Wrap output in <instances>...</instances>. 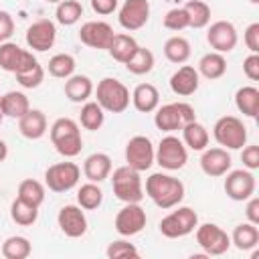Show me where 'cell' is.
Returning a JSON list of instances; mask_svg holds the SVG:
<instances>
[{"instance_id": "obj_1", "label": "cell", "mask_w": 259, "mask_h": 259, "mask_svg": "<svg viewBox=\"0 0 259 259\" xmlns=\"http://www.w3.org/2000/svg\"><path fill=\"white\" fill-rule=\"evenodd\" d=\"M146 196L162 210L174 208L184 200V184L182 180L174 178L172 174H164V172H154L146 178Z\"/></svg>"}, {"instance_id": "obj_2", "label": "cell", "mask_w": 259, "mask_h": 259, "mask_svg": "<svg viewBox=\"0 0 259 259\" xmlns=\"http://www.w3.org/2000/svg\"><path fill=\"white\" fill-rule=\"evenodd\" d=\"M51 142L55 146V150L63 156V158H75L81 154L83 148V138H81V130L79 123L71 117H59L53 121L51 130H49Z\"/></svg>"}, {"instance_id": "obj_3", "label": "cell", "mask_w": 259, "mask_h": 259, "mask_svg": "<svg viewBox=\"0 0 259 259\" xmlns=\"http://www.w3.org/2000/svg\"><path fill=\"white\" fill-rule=\"evenodd\" d=\"M95 91V101L103 107V111H109V113H123L127 107H130V89L119 81V79H113V77H103L99 83H97V89Z\"/></svg>"}, {"instance_id": "obj_4", "label": "cell", "mask_w": 259, "mask_h": 259, "mask_svg": "<svg viewBox=\"0 0 259 259\" xmlns=\"http://www.w3.org/2000/svg\"><path fill=\"white\" fill-rule=\"evenodd\" d=\"M196 113L194 107L186 101H176V103H166V105H158L156 113H154V125L160 132L172 134L176 130H182L184 123L194 121Z\"/></svg>"}, {"instance_id": "obj_5", "label": "cell", "mask_w": 259, "mask_h": 259, "mask_svg": "<svg viewBox=\"0 0 259 259\" xmlns=\"http://www.w3.org/2000/svg\"><path fill=\"white\" fill-rule=\"evenodd\" d=\"M111 176V188L117 200L121 202H140L144 198V182L138 170L125 166H119L113 170Z\"/></svg>"}, {"instance_id": "obj_6", "label": "cell", "mask_w": 259, "mask_h": 259, "mask_svg": "<svg viewBox=\"0 0 259 259\" xmlns=\"http://www.w3.org/2000/svg\"><path fill=\"white\" fill-rule=\"evenodd\" d=\"M176 210H172V212H168L162 221H160V225H158V229H160V233L166 237V239H180V237H186V235H190V233H194V229H196V225H198V214H196V210L194 208H190V206H174Z\"/></svg>"}, {"instance_id": "obj_7", "label": "cell", "mask_w": 259, "mask_h": 259, "mask_svg": "<svg viewBox=\"0 0 259 259\" xmlns=\"http://www.w3.org/2000/svg\"><path fill=\"white\" fill-rule=\"evenodd\" d=\"M212 136L217 144L225 150H241L247 144V127L235 115H223L212 125Z\"/></svg>"}, {"instance_id": "obj_8", "label": "cell", "mask_w": 259, "mask_h": 259, "mask_svg": "<svg viewBox=\"0 0 259 259\" xmlns=\"http://www.w3.org/2000/svg\"><path fill=\"white\" fill-rule=\"evenodd\" d=\"M154 162L160 164V168L164 170H180L186 166L188 162V148L184 146V142L172 134L164 136L156 148V154H154Z\"/></svg>"}, {"instance_id": "obj_9", "label": "cell", "mask_w": 259, "mask_h": 259, "mask_svg": "<svg viewBox=\"0 0 259 259\" xmlns=\"http://www.w3.org/2000/svg\"><path fill=\"white\" fill-rule=\"evenodd\" d=\"M81 168L75 162H57L45 170V186L53 192H69L79 184Z\"/></svg>"}, {"instance_id": "obj_10", "label": "cell", "mask_w": 259, "mask_h": 259, "mask_svg": "<svg viewBox=\"0 0 259 259\" xmlns=\"http://www.w3.org/2000/svg\"><path fill=\"white\" fill-rule=\"evenodd\" d=\"M194 237H196V243L198 247L202 249V253H206L208 257L210 255H223L229 251L231 247V237L227 235L225 229H221L219 225L214 223H202V225H196L194 229Z\"/></svg>"}, {"instance_id": "obj_11", "label": "cell", "mask_w": 259, "mask_h": 259, "mask_svg": "<svg viewBox=\"0 0 259 259\" xmlns=\"http://www.w3.org/2000/svg\"><path fill=\"white\" fill-rule=\"evenodd\" d=\"M154 146L148 136H134L125 144V164L138 172H146L154 164Z\"/></svg>"}, {"instance_id": "obj_12", "label": "cell", "mask_w": 259, "mask_h": 259, "mask_svg": "<svg viewBox=\"0 0 259 259\" xmlns=\"http://www.w3.org/2000/svg\"><path fill=\"white\" fill-rule=\"evenodd\" d=\"M146 223H148V217H146V210L140 206V202H125V206L117 210L113 227H115L117 235L134 237L144 231Z\"/></svg>"}, {"instance_id": "obj_13", "label": "cell", "mask_w": 259, "mask_h": 259, "mask_svg": "<svg viewBox=\"0 0 259 259\" xmlns=\"http://www.w3.org/2000/svg\"><path fill=\"white\" fill-rule=\"evenodd\" d=\"M255 174L253 170H247V168H239V170H229L227 172V178H225V192L231 200H237V202H243L247 200L249 196L255 194Z\"/></svg>"}, {"instance_id": "obj_14", "label": "cell", "mask_w": 259, "mask_h": 259, "mask_svg": "<svg viewBox=\"0 0 259 259\" xmlns=\"http://www.w3.org/2000/svg\"><path fill=\"white\" fill-rule=\"evenodd\" d=\"M26 45L28 49L32 51H38V53H45L49 49L55 47V40H57V26L53 20L49 18H38L34 20L28 28H26Z\"/></svg>"}, {"instance_id": "obj_15", "label": "cell", "mask_w": 259, "mask_h": 259, "mask_svg": "<svg viewBox=\"0 0 259 259\" xmlns=\"http://www.w3.org/2000/svg\"><path fill=\"white\" fill-rule=\"evenodd\" d=\"M113 34L115 32H113L111 24L105 22V20H87L79 28V40L85 47L97 49V51H107Z\"/></svg>"}, {"instance_id": "obj_16", "label": "cell", "mask_w": 259, "mask_h": 259, "mask_svg": "<svg viewBox=\"0 0 259 259\" xmlns=\"http://www.w3.org/2000/svg\"><path fill=\"white\" fill-rule=\"evenodd\" d=\"M206 42L217 53H231L239 42L235 24L229 20H214L206 30Z\"/></svg>"}, {"instance_id": "obj_17", "label": "cell", "mask_w": 259, "mask_h": 259, "mask_svg": "<svg viewBox=\"0 0 259 259\" xmlns=\"http://www.w3.org/2000/svg\"><path fill=\"white\" fill-rule=\"evenodd\" d=\"M57 225L61 233L69 239H79L87 233V217L79 204H65L57 214Z\"/></svg>"}, {"instance_id": "obj_18", "label": "cell", "mask_w": 259, "mask_h": 259, "mask_svg": "<svg viewBox=\"0 0 259 259\" xmlns=\"http://www.w3.org/2000/svg\"><path fill=\"white\" fill-rule=\"evenodd\" d=\"M148 18H150V2L148 0H125L117 14L119 26L127 32H134V30H140L142 26H146Z\"/></svg>"}, {"instance_id": "obj_19", "label": "cell", "mask_w": 259, "mask_h": 259, "mask_svg": "<svg viewBox=\"0 0 259 259\" xmlns=\"http://www.w3.org/2000/svg\"><path fill=\"white\" fill-rule=\"evenodd\" d=\"M231 154L229 150L225 148H204L202 150V156H200V170L210 176V178H219V176H225L229 170H231Z\"/></svg>"}, {"instance_id": "obj_20", "label": "cell", "mask_w": 259, "mask_h": 259, "mask_svg": "<svg viewBox=\"0 0 259 259\" xmlns=\"http://www.w3.org/2000/svg\"><path fill=\"white\" fill-rule=\"evenodd\" d=\"M170 89L174 95L178 97H188V95H194L198 91V85H200V75L198 71L192 67V65H182L178 67L172 77H170Z\"/></svg>"}, {"instance_id": "obj_21", "label": "cell", "mask_w": 259, "mask_h": 259, "mask_svg": "<svg viewBox=\"0 0 259 259\" xmlns=\"http://www.w3.org/2000/svg\"><path fill=\"white\" fill-rule=\"evenodd\" d=\"M83 174L89 182H103L111 174V158L105 152H93L83 162Z\"/></svg>"}, {"instance_id": "obj_22", "label": "cell", "mask_w": 259, "mask_h": 259, "mask_svg": "<svg viewBox=\"0 0 259 259\" xmlns=\"http://www.w3.org/2000/svg\"><path fill=\"white\" fill-rule=\"evenodd\" d=\"M93 81L87 77V75H71L65 79V97L73 103H85L91 95H93Z\"/></svg>"}, {"instance_id": "obj_23", "label": "cell", "mask_w": 259, "mask_h": 259, "mask_svg": "<svg viewBox=\"0 0 259 259\" xmlns=\"http://www.w3.org/2000/svg\"><path fill=\"white\" fill-rule=\"evenodd\" d=\"M47 115L40 109H28L18 119V130L26 140H40L47 134Z\"/></svg>"}, {"instance_id": "obj_24", "label": "cell", "mask_w": 259, "mask_h": 259, "mask_svg": "<svg viewBox=\"0 0 259 259\" xmlns=\"http://www.w3.org/2000/svg\"><path fill=\"white\" fill-rule=\"evenodd\" d=\"M132 103L140 113H152L160 105V93L152 83H140L132 91Z\"/></svg>"}, {"instance_id": "obj_25", "label": "cell", "mask_w": 259, "mask_h": 259, "mask_svg": "<svg viewBox=\"0 0 259 259\" xmlns=\"http://www.w3.org/2000/svg\"><path fill=\"white\" fill-rule=\"evenodd\" d=\"M196 71H198V75H202V77L208 79V81L221 79V77L227 73V59H225L223 53L210 51V53H206V55L200 57Z\"/></svg>"}, {"instance_id": "obj_26", "label": "cell", "mask_w": 259, "mask_h": 259, "mask_svg": "<svg viewBox=\"0 0 259 259\" xmlns=\"http://www.w3.org/2000/svg\"><path fill=\"white\" fill-rule=\"evenodd\" d=\"M235 107L247 115V117H257L259 115V89L255 85H243L235 93Z\"/></svg>"}, {"instance_id": "obj_27", "label": "cell", "mask_w": 259, "mask_h": 259, "mask_svg": "<svg viewBox=\"0 0 259 259\" xmlns=\"http://www.w3.org/2000/svg\"><path fill=\"white\" fill-rule=\"evenodd\" d=\"M208 130L200 123V121H188L182 125V142L188 150H194V152H202L206 146H208Z\"/></svg>"}, {"instance_id": "obj_28", "label": "cell", "mask_w": 259, "mask_h": 259, "mask_svg": "<svg viewBox=\"0 0 259 259\" xmlns=\"http://www.w3.org/2000/svg\"><path fill=\"white\" fill-rule=\"evenodd\" d=\"M0 107H2L4 117L20 119L30 109V103H28V97L22 91H8L0 97Z\"/></svg>"}, {"instance_id": "obj_29", "label": "cell", "mask_w": 259, "mask_h": 259, "mask_svg": "<svg viewBox=\"0 0 259 259\" xmlns=\"http://www.w3.org/2000/svg\"><path fill=\"white\" fill-rule=\"evenodd\" d=\"M138 47H140V45L136 42V38H134L132 34L119 32V34H113V38H111V42H109V47H107V53L111 55L113 61L125 63V61L136 53Z\"/></svg>"}, {"instance_id": "obj_30", "label": "cell", "mask_w": 259, "mask_h": 259, "mask_svg": "<svg viewBox=\"0 0 259 259\" xmlns=\"http://www.w3.org/2000/svg\"><path fill=\"white\" fill-rule=\"evenodd\" d=\"M259 243V229L251 223H241L235 227L231 235V245H235L239 251H251Z\"/></svg>"}, {"instance_id": "obj_31", "label": "cell", "mask_w": 259, "mask_h": 259, "mask_svg": "<svg viewBox=\"0 0 259 259\" xmlns=\"http://www.w3.org/2000/svg\"><path fill=\"white\" fill-rule=\"evenodd\" d=\"M26 49H20L16 42H0V69L6 73H16L22 59H24Z\"/></svg>"}, {"instance_id": "obj_32", "label": "cell", "mask_w": 259, "mask_h": 259, "mask_svg": "<svg viewBox=\"0 0 259 259\" xmlns=\"http://www.w3.org/2000/svg\"><path fill=\"white\" fill-rule=\"evenodd\" d=\"M190 42L176 34V36H170L166 42H164V57L170 61V63H176V65H182L190 59Z\"/></svg>"}, {"instance_id": "obj_33", "label": "cell", "mask_w": 259, "mask_h": 259, "mask_svg": "<svg viewBox=\"0 0 259 259\" xmlns=\"http://www.w3.org/2000/svg\"><path fill=\"white\" fill-rule=\"evenodd\" d=\"M10 219L20 227H30L38 219V206H34V204L16 196L10 204Z\"/></svg>"}, {"instance_id": "obj_34", "label": "cell", "mask_w": 259, "mask_h": 259, "mask_svg": "<svg viewBox=\"0 0 259 259\" xmlns=\"http://www.w3.org/2000/svg\"><path fill=\"white\" fill-rule=\"evenodd\" d=\"M154 63H156L154 53L150 49H146V47H138L136 53L123 65L132 75H146V73H150L154 69Z\"/></svg>"}, {"instance_id": "obj_35", "label": "cell", "mask_w": 259, "mask_h": 259, "mask_svg": "<svg viewBox=\"0 0 259 259\" xmlns=\"http://www.w3.org/2000/svg\"><path fill=\"white\" fill-rule=\"evenodd\" d=\"M79 121H81V125H83L85 130L97 132V130H101V125H103V121H105V111H103V107H101L97 101H89V99H87V101L83 103V107H81Z\"/></svg>"}, {"instance_id": "obj_36", "label": "cell", "mask_w": 259, "mask_h": 259, "mask_svg": "<svg viewBox=\"0 0 259 259\" xmlns=\"http://www.w3.org/2000/svg\"><path fill=\"white\" fill-rule=\"evenodd\" d=\"M103 202V190L97 182H85L77 190V204L83 210H95Z\"/></svg>"}, {"instance_id": "obj_37", "label": "cell", "mask_w": 259, "mask_h": 259, "mask_svg": "<svg viewBox=\"0 0 259 259\" xmlns=\"http://www.w3.org/2000/svg\"><path fill=\"white\" fill-rule=\"evenodd\" d=\"M0 253H2V257H6V259H26V257L32 253V245H30V241H28L26 237H22V235H12V237H8V239L2 243Z\"/></svg>"}, {"instance_id": "obj_38", "label": "cell", "mask_w": 259, "mask_h": 259, "mask_svg": "<svg viewBox=\"0 0 259 259\" xmlns=\"http://www.w3.org/2000/svg\"><path fill=\"white\" fill-rule=\"evenodd\" d=\"M184 10L188 14V28H204L210 22V6L202 0H188L184 4Z\"/></svg>"}, {"instance_id": "obj_39", "label": "cell", "mask_w": 259, "mask_h": 259, "mask_svg": "<svg viewBox=\"0 0 259 259\" xmlns=\"http://www.w3.org/2000/svg\"><path fill=\"white\" fill-rule=\"evenodd\" d=\"M75 67H77V61L73 55L69 53H57L49 59V75H53L55 79H67L75 73Z\"/></svg>"}, {"instance_id": "obj_40", "label": "cell", "mask_w": 259, "mask_h": 259, "mask_svg": "<svg viewBox=\"0 0 259 259\" xmlns=\"http://www.w3.org/2000/svg\"><path fill=\"white\" fill-rule=\"evenodd\" d=\"M55 16H57V22L63 24V26H73L81 20L83 16V6L81 2L77 0H61L57 4V10H55Z\"/></svg>"}, {"instance_id": "obj_41", "label": "cell", "mask_w": 259, "mask_h": 259, "mask_svg": "<svg viewBox=\"0 0 259 259\" xmlns=\"http://www.w3.org/2000/svg\"><path fill=\"white\" fill-rule=\"evenodd\" d=\"M18 198L34 204V206H40L45 202V196H47V190H45V184L34 180V178H26L18 184Z\"/></svg>"}, {"instance_id": "obj_42", "label": "cell", "mask_w": 259, "mask_h": 259, "mask_svg": "<svg viewBox=\"0 0 259 259\" xmlns=\"http://www.w3.org/2000/svg\"><path fill=\"white\" fill-rule=\"evenodd\" d=\"M14 77H16V81H18V85L22 89H36L45 81V69H42L40 63H36L34 67H30V69H26L22 73H16Z\"/></svg>"}, {"instance_id": "obj_43", "label": "cell", "mask_w": 259, "mask_h": 259, "mask_svg": "<svg viewBox=\"0 0 259 259\" xmlns=\"http://www.w3.org/2000/svg\"><path fill=\"white\" fill-rule=\"evenodd\" d=\"M105 255L109 259H127V257H140V251L136 249L134 243H130L125 239H117V241L107 245Z\"/></svg>"}, {"instance_id": "obj_44", "label": "cell", "mask_w": 259, "mask_h": 259, "mask_svg": "<svg viewBox=\"0 0 259 259\" xmlns=\"http://www.w3.org/2000/svg\"><path fill=\"white\" fill-rule=\"evenodd\" d=\"M162 24H164V28H168V30H174V32L188 28L190 24H188V14H186L184 6H176V8H170V10L164 14V22H162Z\"/></svg>"}, {"instance_id": "obj_45", "label": "cell", "mask_w": 259, "mask_h": 259, "mask_svg": "<svg viewBox=\"0 0 259 259\" xmlns=\"http://www.w3.org/2000/svg\"><path fill=\"white\" fill-rule=\"evenodd\" d=\"M241 160H243V166L247 170H257L259 168V146L251 144V146H243L241 148Z\"/></svg>"}, {"instance_id": "obj_46", "label": "cell", "mask_w": 259, "mask_h": 259, "mask_svg": "<svg viewBox=\"0 0 259 259\" xmlns=\"http://www.w3.org/2000/svg\"><path fill=\"white\" fill-rule=\"evenodd\" d=\"M243 40H245V47H247L251 53H259V22H251V24L245 28Z\"/></svg>"}, {"instance_id": "obj_47", "label": "cell", "mask_w": 259, "mask_h": 259, "mask_svg": "<svg viewBox=\"0 0 259 259\" xmlns=\"http://www.w3.org/2000/svg\"><path fill=\"white\" fill-rule=\"evenodd\" d=\"M243 73L249 81H259V53H251L243 61Z\"/></svg>"}, {"instance_id": "obj_48", "label": "cell", "mask_w": 259, "mask_h": 259, "mask_svg": "<svg viewBox=\"0 0 259 259\" xmlns=\"http://www.w3.org/2000/svg\"><path fill=\"white\" fill-rule=\"evenodd\" d=\"M14 34V18L8 10H0V42L10 40Z\"/></svg>"}, {"instance_id": "obj_49", "label": "cell", "mask_w": 259, "mask_h": 259, "mask_svg": "<svg viewBox=\"0 0 259 259\" xmlns=\"http://www.w3.org/2000/svg\"><path fill=\"white\" fill-rule=\"evenodd\" d=\"M89 2H91L93 12L99 16H107L117 10V0H89Z\"/></svg>"}, {"instance_id": "obj_50", "label": "cell", "mask_w": 259, "mask_h": 259, "mask_svg": "<svg viewBox=\"0 0 259 259\" xmlns=\"http://www.w3.org/2000/svg\"><path fill=\"white\" fill-rule=\"evenodd\" d=\"M245 217H247V223H251V225H259V198H257L255 194L247 198Z\"/></svg>"}, {"instance_id": "obj_51", "label": "cell", "mask_w": 259, "mask_h": 259, "mask_svg": "<svg viewBox=\"0 0 259 259\" xmlns=\"http://www.w3.org/2000/svg\"><path fill=\"white\" fill-rule=\"evenodd\" d=\"M6 156H8V144L0 138V162H4V160H6Z\"/></svg>"}, {"instance_id": "obj_52", "label": "cell", "mask_w": 259, "mask_h": 259, "mask_svg": "<svg viewBox=\"0 0 259 259\" xmlns=\"http://www.w3.org/2000/svg\"><path fill=\"white\" fill-rule=\"evenodd\" d=\"M45 2H47V4H59L61 0H45Z\"/></svg>"}, {"instance_id": "obj_53", "label": "cell", "mask_w": 259, "mask_h": 259, "mask_svg": "<svg viewBox=\"0 0 259 259\" xmlns=\"http://www.w3.org/2000/svg\"><path fill=\"white\" fill-rule=\"evenodd\" d=\"M2 97V95H0ZM2 119H4V113H2V107H0V125H2Z\"/></svg>"}, {"instance_id": "obj_54", "label": "cell", "mask_w": 259, "mask_h": 259, "mask_svg": "<svg viewBox=\"0 0 259 259\" xmlns=\"http://www.w3.org/2000/svg\"><path fill=\"white\" fill-rule=\"evenodd\" d=\"M249 2H251V4H259V0H249Z\"/></svg>"}, {"instance_id": "obj_55", "label": "cell", "mask_w": 259, "mask_h": 259, "mask_svg": "<svg viewBox=\"0 0 259 259\" xmlns=\"http://www.w3.org/2000/svg\"><path fill=\"white\" fill-rule=\"evenodd\" d=\"M0 255H2V253H0Z\"/></svg>"}]
</instances>
